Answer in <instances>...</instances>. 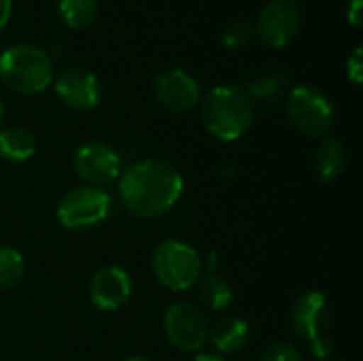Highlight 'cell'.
<instances>
[{"label": "cell", "mask_w": 363, "mask_h": 361, "mask_svg": "<svg viewBox=\"0 0 363 361\" xmlns=\"http://www.w3.org/2000/svg\"><path fill=\"white\" fill-rule=\"evenodd\" d=\"M132 296V279L119 266L100 268L89 281V298L98 311H119Z\"/></svg>", "instance_id": "obj_13"}, {"label": "cell", "mask_w": 363, "mask_h": 361, "mask_svg": "<svg viewBox=\"0 0 363 361\" xmlns=\"http://www.w3.org/2000/svg\"><path fill=\"white\" fill-rule=\"evenodd\" d=\"M57 98L74 111H91L102 100V85L98 77L81 66L62 70L53 79Z\"/></svg>", "instance_id": "obj_11"}, {"label": "cell", "mask_w": 363, "mask_h": 361, "mask_svg": "<svg viewBox=\"0 0 363 361\" xmlns=\"http://www.w3.org/2000/svg\"><path fill=\"white\" fill-rule=\"evenodd\" d=\"M347 77L351 79L353 85H362L363 81V62H362V47L353 51V55L347 62Z\"/></svg>", "instance_id": "obj_23"}, {"label": "cell", "mask_w": 363, "mask_h": 361, "mask_svg": "<svg viewBox=\"0 0 363 361\" xmlns=\"http://www.w3.org/2000/svg\"><path fill=\"white\" fill-rule=\"evenodd\" d=\"M74 170L81 181L91 187H104L119 179L123 166L119 153L100 140L85 143L74 153Z\"/></svg>", "instance_id": "obj_10"}, {"label": "cell", "mask_w": 363, "mask_h": 361, "mask_svg": "<svg viewBox=\"0 0 363 361\" xmlns=\"http://www.w3.org/2000/svg\"><path fill=\"white\" fill-rule=\"evenodd\" d=\"M283 89V77L279 72H262L255 79L249 81L247 85V96L251 100H272L274 96H279Z\"/></svg>", "instance_id": "obj_20"}, {"label": "cell", "mask_w": 363, "mask_h": 361, "mask_svg": "<svg viewBox=\"0 0 363 361\" xmlns=\"http://www.w3.org/2000/svg\"><path fill=\"white\" fill-rule=\"evenodd\" d=\"M111 206L113 200L102 187L81 185L62 196L55 215L66 230H89L108 217Z\"/></svg>", "instance_id": "obj_7"}, {"label": "cell", "mask_w": 363, "mask_h": 361, "mask_svg": "<svg viewBox=\"0 0 363 361\" xmlns=\"http://www.w3.org/2000/svg\"><path fill=\"white\" fill-rule=\"evenodd\" d=\"M200 296H202V302L206 304V309H211V311H223L234 300L232 285L221 274H217L215 270H208L204 274Z\"/></svg>", "instance_id": "obj_17"}, {"label": "cell", "mask_w": 363, "mask_h": 361, "mask_svg": "<svg viewBox=\"0 0 363 361\" xmlns=\"http://www.w3.org/2000/svg\"><path fill=\"white\" fill-rule=\"evenodd\" d=\"M347 19L353 28H362L363 23V0H351L347 6Z\"/></svg>", "instance_id": "obj_24"}, {"label": "cell", "mask_w": 363, "mask_h": 361, "mask_svg": "<svg viewBox=\"0 0 363 361\" xmlns=\"http://www.w3.org/2000/svg\"><path fill=\"white\" fill-rule=\"evenodd\" d=\"M291 328L311 343L313 353L319 360H328L332 355V340L325 336V330L330 326L332 313L330 302L321 291H306L302 294L294 306H291Z\"/></svg>", "instance_id": "obj_6"}, {"label": "cell", "mask_w": 363, "mask_h": 361, "mask_svg": "<svg viewBox=\"0 0 363 361\" xmlns=\"http://www.w3.org/2000/svg\"><path fill=\"white\" fill-rule=\"evenodd\" d=\"M36 153V138L21 126L0 130V157L13 164L28 162Z\"/></svg>", "instance_id": "obj_15"}, {"label": "cell", "mask_w": 363, "mask_h": 361, "mask_svg": "<svg viewBox=\"0 0 363 361\" xmlns=\"http://www.w3.org/2000/svg\"><path fill=\"white\" fill-rule=\"evenodd\" d=\"M125 361H149V360H145V357H130V360H125Z\"/></svg>", "instance_id": "obj_27"}, {"label": "cell", "mask_w": 363, "mask_h": 361, "mask_svg": "<svg viewBox=\"0 0 363 361\" xmlns=\"http://www.w3.org/2000/svg\"><path fill=\"white\" fill-rule=\"evenodd\" d=\"M13 13V0H0V30L9 23Z\"/></svg>", "instance_id": "obj_25"}, {"label": "cell", "mask_w": 363, "mask_h": 361, "mask_svg": "<svg viewBox=\"0 0 363 361\" xmlns=\"http://www.w3.org/2000/svg\"><path fill=\"white\" fill-rule=\"evenodd\" d=\"M119 198L140 219H155L177 206L185 191V179L168 162L143 160L125 166L119 174Z\"/></svg>", "instance_id": "obj_1"}, {"label": "cell", "mask_w": 363, "mask_h": 361, "mask_svg": "<svg viewBox=\"0 0 363 361\" xmlns=\"http://www.w3.org/2000/svg\"><path fill=\"white\" fill-rule=\"evenodd\" d=\"M153 94L170 111L185 113L191 111L202 100V89L198 81L183 68H170L155 77Z\"/></svg>", "instance_id": "obj_12"}, {"label": "cell", "mask_w": 363, "mask_h": 361, "mask_svg": "<svg viewBox=\"0 0 363 361\" xmlns=\"http://www.w3.org/2000/svg\"><path fill=\"white\" fill-rule=\"evenodd\" d=\"M200 117L215 138L234 143L251 128L255 106L245 89L236 85H217L200 100Z\"/></svg>", "instance_id": "obj_2"}, {"label": "cell", "mask_w": 363, "mask_h": 361, "mask_svg": "<svg viewBox=\"0 0 363 361\" xmlns=\"http://www.w3.org/2000/svg\"><path fill=\"white\" fill-rule=\"evenodd\" d=\"M194 361H225L221 355H211V353H200Z\"/></svg>", "instance_id": "obj_26"}, {"label": "cell", "mask_w": 363, "mask_h": 361, "mask_svg": "<svg viewBox=\"0 0 363 361\" xmlns=\"http://www.w3.org/2000/svg\"><path fill=\"white\" fill-rule=\"evenodd\" d=\"M164 330L172 347L194 353L200 351L211 336L206 313L194 302H177L164 317Z\"/></svg>", "instance_id": "obj_8"}, {"label": "cell", "mask_w": 363, "mask_h": 361, "mask_svg": "<svg viewBox=\"0 0 363 361\" xmlns=\"http://www.w3.org/2000/svg\"><path fill=\"white\" fill-rule=\"evenodd\" d=\"M249 340H251L249 323L240 317H234V315L221 319L211 334L213 347L223 355H232V353L242 351L249 345Z\"/></svg>", "instance_id": "obj_14"}, {"label": "cell", "mask_w": 363, "mask_h": 361, "mask_svg": "<svg viewBox=\"0 0 363 361\" xmlns=\"http://www.w3.org/2000/svg\"><path fill=\"white\" fill-rule=\"evenodd\" d=\"M0 121H2V100H0Z\"/></svg>", "instance_id": "obj_28"}, {"label": "cell", "mask_w": 363, "mask_h": 361, "mask_svg": "<svg viewBox=\"0 0 363 361\" xmlns=\"http://www.w3.org/2000/svg\"><path fill=\"white\" fill-rule=\"evenodd\" d=\"M57 13L70 30H85L98 15V0H60Z\"/></svg>", "instance_id": "obj_18"}, {"label": "cell", "mask_w": 363, "mask_h": 361, "mask_svg": "<svg viewBox=\"0 0 363 361\" xmlns=\"http://www.w3.org/2000/svg\"><path fill=\"white\" fill-rule=\"evenodd\" d=\"M23 255L13 247H0V291L17 287L23 279Z\"/></svg>", "instance_id": "obj_19"}, {"label": "cell", "mask_w": 363, "mask_h": 361, "mask_svg": "<svg viewBox=\"0 0 363 361\" xmlns=\"http://www.w3.org/2000/svg\"><path fill=\"white\" fill-rule=\"evenodd\" d=\"M253 26L247 21H234L230 26H225V30L221 32V43L225 49H240L247 47L253 38Z\"/></svg>", "instance_id": "obj_21"}, {"label": "cell", "mask_w": 363, "mask_h": 361, "mask_svg": "<svg viewBox=\"0 0 363 361\" xmlns=\"http://www.w3.org/2000/svg\"><path fill=\"white\" fill-rule=\"evenodd\" d=\"M287 117L300 134L319 138L334 123V104L319 87L298 85L287 96Z\"/></svg>", "instance_id": "obj_5"}, {"label": "cell", "mask_w": 363, "mask_h": 361, "mask_svg": "<svg viewBox=\"0 0 363 361\" xmlns=\"http://www.w3.org/2000/svg\"><path fill=\"white\" fill-rule=\"evenodd\" d=\"M259 361H304V357H302V353L294 345H289V343H274V345H270L264 351V355H262Z\"/></svg>", "instance_id": "obj_22"}, {"label": "cell", "mask_w": 363, "mask_h": 361, "mask_svg": "<svg viewBox=\"0 0 363 361\" xmlns=\"http://www.w3.org/2000/svg\"><path fill=\"white\" fill-rule=\"evenodd\" d=\"M55 79L53 60L36 45H13L0 53V81L17 94H40Z\"/></svg>", "instance_id": "obj_3"}, {"label": "cell", "mask_w": 363, "mask_h": 361, "mask_svg": "<svg viewBox=\"0 0 363 361\" xmlns=\"http://www.w3.org/2000/svg\"><path fill=\"white\" fill-rule=\"evenodd\" d=\"M151 268L166 289L187 291L200 279L204 264L194 247L181 240H164L151 255Z\"/></svg>", "instance_id": "obj_4"}, {"label": "cell", "mask_w": 363, "mask_h": 361, "mask_svg": "<svg viewBox=\"0 0 363 361\" xmlns=\"http://www.w3.org/2000/svg\"><path fill=\"white\" fill-rule=\"evenodd\" d=\"M302 13L294 0H270L257 15L253 32L270 47H287L300 32Z\"/></svg>", "instance_id": "obj_9"}, {"label": "cell", "mask_w": 363, "mask_h": 361, "mask_svg": "<svg viewBox=\"0 0 363 361\" xmlns=\"http://www.w3.org/2000/svg\"><path fill=\"white\" fill-rule=\"evenodd\" d=\"M347 166V149L336 138H323L315 155V170L321 181L332 183L336 181Z\"/></svg>", "instance_id": "obj_16"}]
</instances>
